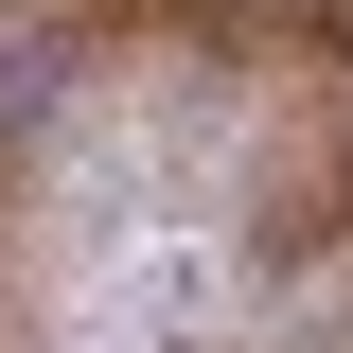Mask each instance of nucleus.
Here are the masks:
<instances>
[{
    "mask_svg": "<svg viewBox=\"0 0 353 353\" xmlns=\"http://www.w3.org/2000/svg\"><path fill=\"white\" fill-rule=\"evenodd\" d=\"M0 18H36V0H0Z\"/></svg>",
    "mask_w": 353,
    "mask_h": 353,
    "instance_id": "1",
    "label": "nucleus"
}]
</instances>
